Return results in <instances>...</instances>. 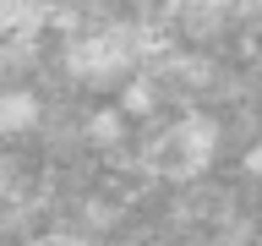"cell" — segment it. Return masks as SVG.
<instances>
[{"label": "cell", "mask_w": 262, "mask_h": 246, "mask_svg": "<svg viewBox=\"0 0 262 246\" xmlns=\"http://www.w3.org/2000/svg\"><path fill=\"white\" fill-rule=\"evenodd\" d=\"M137 66V38H131L126 28L115 33H93V38H77L71 44V71L88 82H110L120 77V71H131Z\"/></svg>", "instance_id": "6da1fadb"}, {"label": "cell", "mask_w": 262, "mask_h": 246, "mask_svg": "<svg viewBox=\"0 0 262 246\" xmlns=\"http://www.w3.org/2000/svg\"><path fill=\"white\" fill-rule=\"evenodd\" d=\"M213 148H219V126L202 120V115H186L164 137V164H169V175H196V170L213 164Z\"/></svg>", "instance_id": "7a4b0ae2"}, {"label": "cell", "mask_w": 262, "mask_h": 246, "mask_svg": "<svg viewBox=\"0 0 262 246\" xmlns=\"http://www.w3.org/2000/svg\"><path fill=\"white\" fill-rule=\"evenodd\" d=\"M38 22H44V6H38V0H0V38L33 33Z\"/></svg>", "instance_id": "3957f363"}, {"label": "cell", "mask_w": 262, "mask_h": 246, "mask_svg": "<svg viewBox=\"0 0 262 246\" xmlns=\"http://www.w3.org/2000/svg\"><path fill=\"white\" fill-rule=\"evenodd\" d=\"M33 120H38V98L33 93H0V131H28Z\"/></svg>", "instance_id": "277c9868"}, {"label": "cell", "mask_w": 262, "mask_h": 246, "mask_svg": "<svg viewBox=\"0 0 262 246\" xmlns=\"http://www.w3.org/2000/svg\"><path fill=\"white\" fill-rule=\"evenodd\" d=\"M120 110H126V115H147V110H153V93H147V82L126 88V98H120Z\"/></svg>", "instance_id": "5b68a950"}, {"label": "cell", "mask_w": 262, "mask_h": 246, "mask_svg": "<svg viewBox=\"0 0 262 246\" xmlns=\"http://www.w3.org/2000/svg\"><path fill=\"white\" fill-rule=\"evenodd\" d=\"M246 164H251V170H262V148H257V153H251V159H246Z\"/></svg>", "instance_id": "8992f818"}, {"label": "cell", "mask_w": 262, "mask_h": 246, "mask_svg": "<svg viewBox=\"0 0 262 246\" xmlns=\"http://www.w3.org/2000/svg\"><path fill=\"white\" fill-rule=\"evenodd\" d=\"M0 192H6V164H0Z\"/></svg>", "instance_id": "52a82bcc"}]
</instances>
